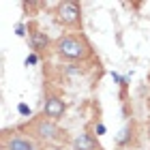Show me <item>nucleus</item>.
I'll use <instances>...</instances> for the list:
<instances>
[{
    "instance_id": "nucleus-1",
    "label": "nucleus",
    "mask_w": 150,
    "mask_h": 150,
    "mask_svg": "<svg viewBox=\"0 0 150 150\" xmlns=\"http://www.w3.org/2000/svg\"><path fill=\"white\" fill-rule=\"evenodd\" d=\"M19 131L30 135L41 148L43 146H64L67 142H69L64 129H60L58 122L45 118V116H37V118L32 116L26 125L19 127Z\"/></svg>"
},
{
    "instance_id": "nucleus-2",
    "label": "nucleus",
    "mask_w": 150,
    "mask_h": 150,
    "mask_svg": "<svg viewBox=\"0 0 150 150\" xmlns=\"http://www.w3.org/2000/svg\"><path fill=\"white\" fill-rule=\"evenodd\" d=\"M52 52L60 60L79 62V64H84L92 58V47L81 32H67V35H60L58 39H54L52 41Z\"/></svg>"
},
{
    "instance_id": "nucleus-3",
    "label": "nucleus",
    "mask_w": 150,
    "mask_h": 150,
    "mask_svg": "<svg viewBox=\"0 0 150 150\" xmlns=\"http://www.w3.org/2000/svg\"><path fill=\"white\" fill-rule=\"evenodd\" d=\"M56 22L64 28H69L73 32L81 30V6L73 0H62L56 4Z\"/></svg>"
},
{
    "instance_id": "nucleus-4",
    "label": "nucleus",
    "mask_w": 150,
    "mask_h": 150,
    "mask_svg": "<svg viewBox=\"0 0 150 150\" xmlns=\"http://www.w3.org/2000/svg\"><path fill=\"white\" fill-rule=\"evenodd\" d=\"M0 150H43L30 135L22 133L19 129L0 133Z\"/></svg>"
},
{
    "instance_id": "nucleus-5",
    "label": "nucleus",
    "mask_w": 150,
    "mask_h": 150,
    "mask_svg": "<svg viewBox=\"0 0 150 150\" xmlns=\"http://www.w3.org/2000/svg\"><path fill=\"white\" fill-rule=\"evenodd\" d=\"M64 114H67V101L60 97V94H56V92L45 94V101H43V114H41V116H45V118L58 122Z\"/></svg>"
},
{
    "instance_id": "nucleus-6",
    "label": "nucleus",
    "mask_w": 150,
    "mask_h": 150,
    "mask_svg": "<svg viewBox=\"0 0 150 150\" xmlns=\"http://www.w3.org/2000/svg\"><path fill=\"white\" fill-rule=\"evenodd\" d=\"M28 41H30V47L37 56H43L47 54V50H52V39L47 37V32H43L37 24H28Z\"/></svg>"
},
{
    "instance_id": "nucleus-7",
    "label": "nucleus",
    "mask_w": 150,
    "mask_h": 150,
    "mask_svg": "<svg viewBox=\"0 0 150 150\" xmlns=\"http://www.w3.org/2000/svg\"><path fill=\"white\" fill-rule=\"evenodd\" d=\"M71 148H73V150H101L97 137H94L92 133H88V131L75 135L73 142H71Z\"/></svg>"
},
{
    "instance_id": "nucleus-8",
    "label": "nucleus",
    "mask_w": 150,
    "mask_h": 150,
    "mask_svg": "<svg viewBox=\"0 0 150 150\" xmlns=\"http://www.w3.org/2000/svg\"><path fill=\"white\" fill-rule=\"evenodd\" d=\"M86 67L79 64V62H67V64H60V73L64 75V77H81V75H86Z\"/></svg>"
},
{
    "instance_id": "nucleus-9",
    "label": "nucleus",
    "mask_w": 150,
    "mask_h": 150,
    "mask_svg": "<svg viewBox=\"0 0 150 150\" xmlns=\"http://www.w3.org/2000/svg\"><path fill=\"white\" fill-rule=\"evenodd\" d=\"M133 139V125H127L122 131L118 133V137H116V146L118 148H125V146H129V142Z\"/></svg>"
},
{
    "instance_id": "nucleus-10",
    "label": "nucleus",
    "mask_w": 150,
    "mask_h": 150,
    "mask_svg": "<svg viewBox=\"0 0 150 150\" xmlns=\"http://www.w3.org/2000/svg\"><path fill=\"white\" fill-rule=\"evenodd\" d=\"M112 79L116 81V84H118L120 88H122V90H125V88L129 86V75H127V77H125V75H120L118 71H112Z\"/></svg>"
},
{
    "instance_id": "nucleus-11",
    "label": "nucleus",
    "mask_w": 150,
    "mask_h": 150,
    "mask_svg": "<svg viewBox=\"0 0 150 150\" xmlns=\"http://www.w3.org/2000/svg\"><path fill=\"white\" fill-rule=\"evenodd\" d=\"M17 114L22 116V118H32V107L28 103H17Z\"/></svg>"
},
{
    "instance_id": "nucleus-12",
    "label": "nucleus",
    "mask_w": 150,
    "mask_h": 150,
    "mask_svg": "<svg viewBox=\"0 0 150 150\" xmlns=\"http://www.w3.org/2000/svg\"><path fill=\"white\" fill-rule=\"evenodd\" d=\"M39 62H41V56H37L35 52H30L28 56H26V60H24V64H26V67H37Z\"/></svg>"
},
{
    "instance_id": "nucleus-13",
    "label": "nucleus",
    "mask_w": 150,
    "mask_h": 150,
    "mask_svg": "<svg viewBox=\"0 0 150 150\" xmlns=\"http://www.w3.org/2000/svg\"><path fill=\"white\" fill-rule=\"evenodd\" d=\"M105 133H107V127L103 125V122H101V120H99V122H94V133H92L94 137H103Z\"/></svg>"
},
{
    "instance_id": "nucleus-14",
    "label": "nucleus",
    "mask_w": 150,
    "mask_h": 150,
    "mask_svg": "<svg viewBox=\"0 0 150 150\" xmlns=\"http://www.w3.org/2000/svg\"><path fill=\"white\" fill-rule=\"evenodd\" d=\"M15 35H17V37H26V26H24L22 22L15 26Z\"/></svg>"
},
{
    "instance_id": "nucleus-15",
    "label": "nucleus",
    "mask_w": 150,
    "mask_h": 150,
    "mask_svg": "<svg viewBox=\"0 0 150 150\" xmlns=\"http://www.w3.org/2000/svg\"><path fill=\"white\" fill-rule=\"evenodd\" d=\"M148 137H150V120H148Z\"/></svg>"
}]
</instances>
